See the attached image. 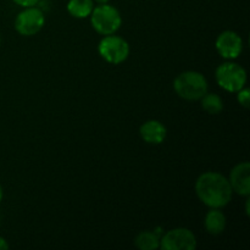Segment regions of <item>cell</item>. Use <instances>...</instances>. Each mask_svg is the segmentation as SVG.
I'll return each mask as SVG.
<instances>
[{
  "instance_id": "obj_20",
  "label": "cell",
  "mask_w": 250,
  "mask_h": 250,
  "mask_svg": "<svg viewBox=\"0 0 250 250\" xmlns=\"http://www.w3.org/2000/svg\"><path fill=\"white\" fill-rule=\"evenodd\" d=\"M1 199H2V187L1 185H0V202H1Z\"/></svg>"
},
{
  "instance_id": "obj_7",
  "label": "cell",
  "mask_w": 250,
  "mask_h": 250,
  "mask_svg": "<svg viewBox=\"0 0 250 250\" xmlns=\"http://www.w3.org/2000/svg\"><path fill=\"white\" fill-rule=\"evenodd\" d=\"M160 248L163 250H195L197 238L190 229L178 227L164 234L160 239Z\"/></svg>"
},
{
  "instance_id": "obj_5",
  "label": "cell",
  "mask_w": 250,
  "mask_h": 250,
  "mask_svg": "<svg viewBox=\"0 0 250 250\" xmlns=\"http://www.w3.org/2000/svg\"><path fill=\"white\" fill-rule=\"evenodd\" d=\"M100 56L106 62L119 65L127 60L129 55V44L119 36H105L98 45Z\"/></svg>"
},
{
  "instance_id": "obj_17",
  "label": "cell",
  "mask_w": 250,
  "mask_h": 250,
  "mask_svg": "<svg viewBox=\"0 0 250 250\" xmlns=\"http://www.w3.org/2000/svg\"><path fill=\"white\" fill-rule=\"evenodd\" d=\"M9 249V243L6 242V239L0 237V250H7Z\"/></svg>"
},
{
  "instance_id": "obj_16",
  "label": "cell",
  "mask_w": 250,
  "mask_h": 250,
  "mask_svg": "<svg viewBox=\"0 0 250 250\" xmlns=\"http://www.w3.org/2000/svg\"><path fill=\"white\" fill-rule=\"evenodd\" d=\"M15 4L22 7H29V6H36L39 2V0H12Z\"/></svg>"
},
{
  "instance_id": "obj_14",
  "label": "cell",
  "mask_w": 250,
  "mask_h": 250,
  "mask_svg": "<svg viewBox=\"0 0 250 250\" xmlns=\"http://www.w3.org/2000/svg\"><path fill=\"white\" fill-rule=\"evenodd\" d=\"M202 107L205 112L210 115H217L224 110V102L221 97L215 93H205L200 99Z\"/></svg>"
},
{
  "instance_id": "obj_4",
  "label": "cell",
  "mask_w": 250,
  "mask_h": 250,
  "mask_svg": "<svg viewBox=\"0 0 250 250\" xmlns=\"http://www.w3.org/2000/svg\"><path fill=\"white\" fill-rule=\"evenodd\" d=\"M216 82L222 89L229 93H237L246 87L247 71L239 63L224 62L216 68L215 72Z\"/></svg>"
},
{
  "instance_id": "obj_2",
  "label": "cell",
  "mask_w": 250,
  "mask_h": 250,
  "mask_svg": "<svg viewBox=\"0 0 250 250\" xmlns=\"http://www.w3.org/2000/svg\"><path fill=\"white\" fill-rule=\"evenodd\" d=\"M208 81L203 73L197 71H185L173 81V89L176 94L188 102H197L202 99L208 92Z\"/></svg>"
},
{
  "instance_id": "obj_18",
  "label": "cell",
  "mask_w": 250,
  "mask_h": 250,
  "mask_svg": "<svg viewBox=\"0 0 250 250\" xmlns=\"http://www.w3.org/2000/svg\"><path fill=\"white\" fill-rule=\"evenodd\" d=\"M249 203H250V200L247 199V203H246V214L248 215V216H249Z\"/></svg>"
},
{
  "instance_id": "obj_21",
  "label": "cell",
  "mask_w": 250,
  "mask_h": 250,
  "mask_svg": "<svg viewBox=\"0 0 250 250\" xmlns=\"http://www.w3.org/2000/svg\"><path fill=\"white\" fill-rule=\"evenodd\" d=\"M0 42H1V38H0Z\"/></svg>"
},
{
  "instance_id": "obj_6",
  "label": "cell",
  "mask_w": 250,
  "mask_h": 250,
  "mask_svg": "<svg viewBox=\"0 0 250 250\" xmlns=\"http://www.w3.org/2000/svg\"><path fill=\"white\" fill-rule=\"evenodd\" d=\"M45 23L43 11L36 6L24 7L15 20V29L24 37H32L42 31Z\"/></svg>"
},
{
  "instance_id": "obj_8",
  "label": "cell",
  "mask_w": 250,
  "mask_h": 250,
  "mask_svg": "<svg viewBox=\"0 0 250 250\" xmlns=\"http://www.w3.org/2000/svg\"><path fill=\"white\" fill-rule=\"evenodd\" d=\"M216 50L222 58L233 60L237 59L243 51V39L237 32L224 31L219 34L215 42Z\"/></svg>"
},
{
  "instance_id": "obj_13",
  "label": "cell",
  "mask_w": 250,
  "mask_h": 250,
  "mask_svg": "<svg viewBox=\"0 0 250 250\" xmlns=\"http://www.w3.org/2000/svg\"><path fill=\"white\" fill-rule=\"evenodd\" d=\"M134 246L141 250H156L160 248V238L155 232L143 231L134 238Z\"/></svg>"
},
{
  "instance_id": "obj_9",
  "label": "cell",
  "mask_w": 250,
  "mask_h": 250,
  "mask_svg": "<svg viewBox=\"0 0 250 250\" xmlns=\"http://www.w3.org/2000/svg\"><path fill=\"white\" fill-rule=\"evenodd\" d=\"M229 181L233 192L248 198L250 195V164L248 161L237 164L229 173Z\"/></svg>"
},
{
  "instance_id": "obj_3",
  "label": "cell",
  "mask_w": 250,
  "mask_h": 250,
  "mask_svg": "<svg viewBox=\"0 0 250 250\" xmlns=\"http://www.w3.org/2000/svg\"><path fill=\"white\" fill-rule=\"evenodd\" d=\"M89 17L92 27L102 36L115 34L122 24V16L120 11L107 2L94 6Z\"/></svg>"
},
{
  "instance_id": "obj_19",
  "label": "cell",
  "mask_w": 250,
  "mask_h": 250,
  "mask_svg": "<svg viewBox=\"0 0 250 250\" xmlns=\"http://www.w3.org/2000/svg\"><path fill=\"white\" fill-rule=\"evenodd\" d=\"M94 1H97L98 4H106L109 2V0H94Z\"/></svg>"
},
{
  "instance_id": "obj_10",
  "label": "cell",
  "mask_w": 250,
  "mask_h": 250,
  "mask_svg": "<svg viewBox=\"0 0 250 250\" xmlns=\"http://www.w3.org/2000/svg\"><path fill=\"white\" fill-rule=\"evenodd\" d=\"M139 134L146 143L158 146L165 141L167 129L158 120H149L142 125L139 128Z\"/></svg>"
},
{
  "instance_id": "obj_12",
  "label": "cell",
  "mask_w": 250,
  "mask_h": 250,
  "mask_svg": "<svg viewBox=\"0 0 250 250\" xmlns=\"http://www.w3.org/2000/svg\"><path fill=\"white\" fill-rule=\"evenodd\" d=\"M94 9V0H68L67 11L75 19L89 17Z\"/></svg>"
},
{
  "instance_id": "obj_11",
  "label": "cell",
  "mask_w": 250,
  "mask_h": 250,
  "mask_svg": "<svg viewBox=\"0 0 250 250\" xmlns=\"http://www.w3.org/2000/svg\"><path fill=\"white\" fill-rule=\"evenodd\" d=\"M226 224V216L220 209H210L204 220L205 229L211 236H219L224 233Z\"/></svg>"
},
{
  "instance_id": "obj_1",
  "label": "cell",
  "mask_w": 250,
  "mask_h": 250,
  "mask_svg": "<svg viewBox=\"0 0 250 250\" xmlns=\"http://www.w3.org/2000/svg\"><path fill=\"white\" fill-rule=\"evenodd\" d=\"M195 193L203 204L210 209H220L231 202L233 189L229 178L214 171L204 172L195 182Z\"/></svg>"
},
{
  "instance_id": "obj_15",
  "label": "cell",
  "mask_w": 250,
  "mask_h": 250,
  "mask_svg": "<svg viewBox=\"0 0 250 250\" xmlns=\"http://www.w3.org/2000/svg\"><path fill=\"white\" fill-rule=\"evenodd\" d=\"M237 100H238V103L242 105V106L248 109L249 103H250V90L248 88L243 87L241 90L237 92Z\"/></svg>"
}]
</instances>
